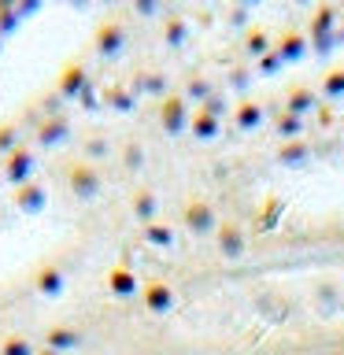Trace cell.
<instances>
[{"label":"cell","instance_id":"6da1fadb","mask_svg":"<svg viewBox=\"0 0 344 355\" xmlns=\"http://www.w3.org/2000/svg\"><path fill=\"white\" fill-rule=\"evenodd\" d=\"M329 93H344V74H329Z\"/></svg>","mask_w":344,"mask_h":355}]
</instances>
